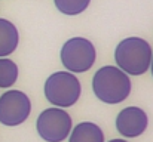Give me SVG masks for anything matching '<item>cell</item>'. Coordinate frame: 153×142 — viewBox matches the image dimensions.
Here are the masks:
<instances>
[{
  "label": "cell",
  "mask_w": 153,
  "mask_h": 142,
  "mask_svg": "<svg viewBox=\"0 0 153 142\" xmlns=\"http://www.w3.org/2000/svg\"><path fill=\"white\" fill-rule=\"evenodd\" d=\"M92 90L104 104H120L131 93V80L114 65L101 67L92 79Z\"/></svg>",
  "instance_id": "6da1fadb"
},
{
  "label": "cell",
  "mask_w": 153,
  "mask_h": 142,
  "mask_svg": "<svg viewBox=\"0 0 153 142\" xmlns=\"http://www.w3.org/2000/svg\"><path fill=\"white\" fill-rule=\"evenodd\" d=\"M152 47L141 37L123 39L114 50V61L128 76H141L150 68Z\"/></svg>",
  "instance_id": "7a4b0ae2"
},
{
  "label": "cell",
  "mask_w": 153,
  "mask_h": 142,
  "mask_svg": "<svg viewBox=\"0 0 153 142\" xmlns=\"http://www.w3.org/2000/svg\"><path fill=\"white\" fill-rule=\"evenodd\" d=\"M45 98L58 108L73 107L82 93V86L77 77L70 71H56L45 82Z\"/></svg>",
  "instance_id": "3957f363"
},
{
  "label": "cell",
  "mask_w": 153,
  "mask_h": 142,
  "mask_svg": "<svg viewBox=\"0 0 153 142\" xmlns=\"http://www.w3.org/2000/svg\"><path fill=\"white\" fill-rule=\"evenodd\" d=\"M97 52L91 40L71 37L61 47V62L70 73H85L95 64Z\"/></svg>",
  "instance_id": "277c9868"
},
{
  "label": "cell",
  "mask_w": 153,
  "mask_h": 142,
  "mask_svg": "<svg viewBox=\"0 0 153 142\" xmlns=\"http://www.w3.org/2000/svg\"><path fill=\"white\" fill-rule=\"evenodd\" d=\"M71 117L64 108L52 107L40 113L36 129L39 136L46 142H62L71 132Z\"/></svg>",
  "instance_id": "5b68a950"
},
{
  "label": "cell",
  "mask_w": 153,
  "mask_h": 142,
  "mask_svg": "<svg viewBox=\"0 0 153 142\" xmlns=\"http://www.w3.org/2000/svg\"><path fill=\"white\" fill-rule=\"evenodd\" d=\"M31 113L30 98L21 90H7L0 96V123L4 126H19Z\"/></svg>",
  "instance_id": "8992f818"
},
{
  "label": "cell",
  "mask_w": 153,
  "mask_h": 142,
  "mask_svg": "<svg viewBox=\"0 0 153 142\" xmlns=\"http://www.w3.org/2000/svg\"><path fill=\"white\" fill-rule=\"evenodd\" d=\"M149 118L140 107L123 108L116 117V129L125 138H137L147 129Z\"/></svg>",
  "instance_id": "52a82bcc"
},
{
  "label": "cell",
  "mask_w": 153,
  "mask_h": 142,
  "mask_svg": "<svg viewBox=\"0 0 153 142\" xmlns=\"http://www.w3.org/2000/svg\"><path fill=\"white\" fill-rule=\"evenodd\" d=\"M19 43V34L16 27L7 21L0 18V58H6L15 52Z\"/></svg>",
  "instance_id": "ba28073f"
},
{
  "label": "cell",
  "mask_w": 153,
  "mask_h": 142,
  "mask_svg": "<svg viewBox=\"0 0 153 142\" xmlns=\"http://www.w3.org/2000/svg\"><path fill=\"white\" fill-rule=\"evenodd\" d=\"M68 142H104V133L95 123L83 121L71 129Z\"/></svg>",
  "instance_id": "9c48e42d"
},
{
  "label": "cell",
  "mask_w": 153,
  "mask_h": 142,
  "mask_svg": "<svg viewBox=\"0 0 153 142\" xmlns=\"http://www.w3.org/2000/svg\"><path fill=\"white\" fill-rule=\"evenodd\" d=\"M18 79V65L7 58H0V88H10Z\"/></svg>",
  "instance_id": "30bf717a"
},
{
  "label": "cell",
  "mask_w": 153,
  "mask_h": 142,
  "mask_svg": "<svg viewBox=\"0 0 153 142\" xmlns=\"http://www.w3.org/2000/svg\"><path fill=\"white\" fill-rule=\"evenodd\" d=\"M53 3L61 13L74 16V15L85 12L88 9L91 0H53Z\"/></svg>",
  "instance_id": "8fae6325"
},
{
  "label": "cell",
  "mask_w": 153,
  "mask_h": 142,
  "mask_svg": "<svg viewBox=\"0 0 153 142\" xmlns=\"http://www.w3.org/2000/svg\"><path fill=\"white\" fill-rule=\"evenodd\" d=\"M108 142H128V141H125V139H111Z\"/></svg>",
  "instance_id": "7c38bea8"
},
{
  "label": "cell",
  "mask_w": 153,
  "mask_h": 142,
  "mask_svg": "<svg viewBox=\"0 0 153 142\" xmlns=\"http://www.w3.org/2000/svg\"><path fill=\"white\" fill-rule=\"evenodd\" d=\"M150 68H152V76H153V55H152V62H150Z\"/></svg>",
  "instance_id": "4fadbf2b"
}]
</instances>
